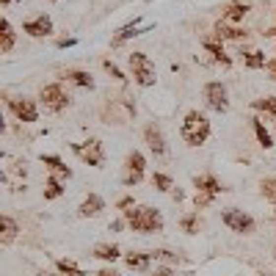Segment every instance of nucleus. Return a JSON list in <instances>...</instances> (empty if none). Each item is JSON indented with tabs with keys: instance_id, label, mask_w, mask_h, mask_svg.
<instances>
[{
	"instance_id": "1",
	"label": "nucleus",
	"mask_w": 276,
	"mask_h": 276,
	"mask_svg": "<svg viewBox=\"0 0 276 276\" xmlns=\"http://www.w3.org/2000/svg\"><path fill=\"white\" fill-rule=\"evenodd\" d=\"M124 221L130 224V229H136V232H163V215L155 210V207H146V205H138L133 207V210H127L124 213Z\"/></svg>"
},
{
	"instance_id": "2",
	"label": "nucleus",
	"mask_w": 276,
	"mask_h": 276,
	"mask_svg": "<svg viewBox=\"0 0 276 276\" xmlns=\"http://www.w3.org/2000/svg\"><path fill=\"white\" fill-rule=\"evenodd\" d=\"M179 136L188 146H202L210 138V122H207L205 113L199 110H188L185 119H182V127H179Z\"/></svg>"
},
{
	"instance_id": "3",
	"label": "nucleus",
	"mask_w": 276,
	"mask_h": 276,
	"mask_svg": "<svg viewBox=\"0 0 276 276\" xmlns=\"http://www.w3.org/2000/svg\"><path fill=\"white\" fill-rule=\"evenodd\" d=\"M127 61H130L133 77H136L138 86H144V89L155 86V80H158V72H155V64H152L149 55H146V53H130V55H127Z\"/></svg>"
},
{
	"instance_id": "4",
	"label": "nucleus",
	"mask_w": 276,
	"mask_h": 276,
	"mask_svg": "<svg viewBox=\"0 0 276 276\" xmlns=\"http://www.w3.org/2000/svg\"><path fill=\"white\" fill-rule=\"evenodd\" d=\"M72 152H75L86 166H103V160H105V149H103V141H100V138H89V141H83V144H72Z\"/></svg>"
},
{
	"instance_id": "5",
	"label": "nucleus",
	"mask_w": 276,
	"mask_h": 276,
	"mask_svg": "<svg viewBox=\"0 0 276 276\" xmlns=\"http://www.w3.org/2000/svg\"><path fill=\"white\" fill-rule=\"evenodd\" d=\"M39 100L50 113H58V110H64L69 105V94L61 89V83H50V86H44L41 94H39Z\"/></svg>"
},
{
	"instance_id": "6",
	"label": "nucleus",
	"mask_w": 276,
	"mask_h": 276,
	"mask_svg": "<svg viewBox=\"0 0 276 276\" xmlns=\"http://www.w3.org/2000/svg\"><path fill=\"white\" fill-rule=\"evenodd\" d=\"M221 218H224V224H227L232 232H241V235L254 232V218H251L248 213H243V210H235V207H229V210H224V213H221Z\"/></svg>"
},
{
	"instance_id": "7",
	"label": "nucleus",
	"mask_w": 276,
	"mask_h": 276,
	"mask_svg": "<svg viewBox=\"0 0 276 276\" xmlns=\"http://www.w3.org/2000/svg\"><path fill=\"white\" fill-rule=\"evenodd\" d=\"M205 100H207V105H210L213 110H218V113H227V110H229L227 86L218 83V80H213V83H207V86H205Z\"/></svg>"
},
{
	"instance_id": "8",
	"label": "nucleus",
	"mask_w": 276,
	"mask_h": 276,
	"mask_svg": "<svg viewBox=\"0 0 276 276\" xmlns=\"http://www.w3.org/2000/svg\"><path fill=\"white\" fill-rule=\"evenodd\" d=\"M124 166H127V174H124L122 182H124L127 188L138 185V182L144 179V169H146L144 155H141V152H130V155H127V160H124Z\"/></svg>"
},
{
	"instance_id": "9",
	"label": "nucleus",
	"mask_w": 276,
	"mask_h": 276,
	"mask_svg": "<svg viewBox=\"0 0 276 276\" xmlns=\"http://www.w3.org/2000/svg\"><path fill=\"white\" fill-rule=\"evenodd\" d=\"M8 108H11V113L20 122L31 124L39 119V108H36V103L31 100V97H17V100H8Z\"/></svg>"
},
{
	"instance_id": "10",
	"label": "nucleus",
	"mask_w": 276,
	"mask_h": 276,
	"mask_svg": "<svg viewBox=\"0 0 276 276\" xmlns=\"http://www.w3.org/2000/svg\"><path fill=\"white\" fill-rule=\"evenodd\" d=\"M149 28H155V25H141V20L127 22V25H122V28L116 31V36L110 39V47H122L127 39H136V36H141L144 31H149Z\"/></svg>"
},
{
	"instance_id": "11",
	"label": "nucleus",
	"mask_w": 276,
	"mask_h": 276,
	"mask_svg": "<svg viewBox=\"0 0 276 276\" xmlns=\"http://www.w3.org/2000/svg\"><path fill=\"white\" fill-rule=\"evenodd\" d=\"M248 11H251V3H248V0H235V3L221 8V22L238 25V22H243V17H246Z\"/></svg>"
},
{
	"instance_id": "12",
	"label": "nucleus",
	"mask_w": 276,
	"mask_h": 276,
	"mask_svg": "<svg viewBox=\"0 0 276 276\" xmlns=\"http://www.w3.org/2000/svg\"><path fill=\"white\" fill-rule=\"evenodd\" d=\"M144 141L149 144V149L155 152V155H166V138H163V130H160V124H146L144 127Z\"/></svg>"
},
{
	"instance_id": "13",
	"label": "nucleus",
	"mask_w": 276,
	"mask_h": 276,
	"mask_svg": "<svg viewBox=\"0 0 276 276\" xmlns=\"http://www.w3.org/2000/svg\"><path fill=\"white\" fill-rule=\"evenodd\" d=\"M22 31H25V34H31V36H36V39H41V36H50V34H53V20H50L47 14H41V17H36V20L25 22V25H22Z\"/></svg>"
},
{
	"instance_id": "14",
	"label": "nucleus",
	"mask_w": 276,
	"mask_h": 276,
	"mask_svg": "<svg viewBox=\"0 0 276 276\" xmlns=\"http://www.w3.org/2000/svg\"><path fill=\"white\" fill-rule=\"evenodd\" d=\"M77 210H80L83 218H94V215H100V213L105 210V202H103V196H97V193H89V196L80 202V207H77Z\"/></svg>"
},
{
	"instance_id": "15",
	"label": "nucleus",
	"mask_w": 276,
	"mask_h": 276,
	"mask_svg": "<svg viewBox=\"0 0 276 276\" xmlns=\"http://www.w3.org/2000/svg\"><path fill=\"white\" fill-rule=\"evenodd\" d=\"M193 185L199 193H210V196H218L221 191H227V188H221V182L213 177V174H202V177H193Z\"/></svg>"
},
{
	"instance_id": "16",
	"label": "nucleus",
	"mask_w": 276,
	"mask_h": 276,
	"mask_svg": "<svg viewBox=\"0 0 276 276\" xmlns=\"http://www.w3.org/2000/svg\"><path fill=\"white\" fill-rule=\"evenodd\" d=\"M246 36H248V31L235 28V25H229V22H218V25H215V39L218 41H224V39H246Z\"/></svg>"
},
{
	"instance_id": "17",
	"label": "nucleus",
	"mask_w": 276,
	"mask_h": 276,
	"mask_svg": "<svg viewBox=\"0 0 276 276\" xmlns=\"http://www.w3.org/2000/svg\"><path fill=\"white\" fill-rule=\"evenodd\" d=\"M17 232H20L17 221H14L11 215H3V218H0V243H3V246H8V243L17 238Z\"/></svg>"
},
{
	"instance_id": "18",
	"label": "nucleus",
	"mask_w": 276,
	"mask_h": 276,
	"mask_svg": "<svg viewBox=\"0 0 276 276\" xmlns=\"http://www.w3.org/2000/svg\"><path fill=\"white\" fill-rule=\"evenodd\" d=\"M149 260H152V251H133V254L124 257L127 268H133V271H146L149 268Z\"/></svg>"
},
{
	"instance_id": "19",
	"label": "nucleus",
	"mask_w": 276,
	"mask_h": 276,
	"mask_svg": "<svg viewBox=\"0 0 276 276\" xmlns=\"http://www.w3.org/2000/svg\"><path fill=\"white\" fill-rule=\"evenodd\" d=\"M41 163L44 166H50V172H55V174H61V177H72V169H69L67 163H64L58 155H41Z\"/></svg>"
},
{
	"instance_id": "20",
	"label": "nucleus",
	"mask_w": 276,
	"mask_h": 276,
	"mask_svg": "<svg viewBox=\"0 0 276 276\" xmlns=\"http://www.w3.org/2000/svg\"><path fill=\"white\" fill-rule=\"evenodd\" d=\"M14 47V28L8 20H0V53H8Z\"/></svg>"
},
{
	"instance_id": "21",
	"label": "nucleus",
	"mask_w": 276,
	"mask_h": 276,
	"mask_svg": "<svg viewBox=\"0 0 276 276\" xmlns=\"http://www.w3.org/2000/svg\"><path fill=\"white\" fill-rule=\"evenodd\" d=\"M251 127H254L257 141H260V146H262V149H271V146H274V138H271V133L265 130V124H262V119L251 116Z\"/></svg>"
},
{
	"instance_id": "22",
	"label": "nucleus",
	"mask_w": 276,
	"mask_h": 276,
	"mask_svg": "<svg viewBox=\"0 0 276 276\" xmlns=\"http://www.w3.org/2000/svg\"><path fill=\"white\" fill-rule=\"evenodd\" d=\"M205 50H207L210 55H213L215 61L224 64V67H229V64H232V58H229V55L224 53V47L218 44V39H207V41H205Z\"/></svg>"
},
{
	"instance_id": "23",
	"label": "nucleus",
	"mask_w": 276,
	"mask_h": 276,
	"mask_svg": "<svg viewBox=\"0 0 276 276\" xmlns=\"http://www.w3.org/2000/svg\"><path fill=\"white\" fill-rule=\"evenodd\" d=\"M67 80H72L75 86H83V89H94V77L89 72H80V69H69Z\"/></svg>"
},
{
	"instance_id": "24",
	"label": "nucleus",
	"mask_w": 276,
	"mask_h": 276,
	"mask_svg": "<svg viewBox=\"0 0 276 276\" xmlns=\"http://www.w3.org/2000/svg\"><path fill=\"white\" fill-rule=\"evenodd\" d=\"M94 257H100V260L105 262H113L122 257V251H119V246H108V243H100V246L94 248Z\"/></svg>"
},
{
	"instance_id": "25",
	"label": "nucleus",
	"mask_w": 276,
	"mask_h": 276,
	"mask_svg": "<svg viewBox=\"0 0 276 276\" xmlns=\"http://www.w3.org/2000/svg\"><path fill=\"white\" fill-rule=\"evenodd\" d=\"M243 64H246L248 69H265L268 67V61H265V53H260V50H251V53L243 55Z\"/></svg>"
},
{
	"instance_id": "26",
	"label": "nucleus",
	"mask_w": 276,
	"mask_h": 276,
	"mask_svg": "<svg viewBox=\"0 0 276 276\" xmlns=\"http://www.w3.org/2000/svg\"><path fill=\"white\" fill-rule=\"evenodd\" d=\"M251 108L262 110V113H268V116H276V97H262V100H254Z\"/></svg>"
},
{
	"instance_id": "27",
	"label": "nucleus",
	"mask_w": 276,
	"mask_h": 276,
	"mask_svg": "<svg viewBox=\"0 0 276 276\" xmlns=\"http://www.w3.org/2000/svg\"><path fill=\"white\" fill-rule=\"evenodd\" d=\"M179 227L185 229L188 235H196V232H199V227H202V221H199V215H196V213H188V215L179 218Z\"/></svg>"
},
{
	"instance_id": "28",
	"label": "nucleus",
	"mask_w": 276,
	"mask_h": 276,
	"mask_svg": "<svg viewBox=\"0 0 276 276\" xmlns=\"http://www.w3.org/2000/svg\"><path fill=\"white\" fill-rule=\"evenodd\" d=\"M152 185L158 188V191H163V193H172L174 191V182H172V177L169 174H152Z\"/></svg>"
},
{
	"instance_id": "29",
	"label": "nucleus",
	"mask_w": 276,
	"mask_h": 276,
	"mask_svg": "<svg viewBox=\"0 0 276 276\" xmlns=\"http://www.w3.org/2000/svg\"><path fill=\"white\" fill-rule=\"evenodd\" d=\"M64 193V185L58 177H47V188H44V199H58Z\"/></svg>"
},
{
	"instance_id": "30",
	"label": "nucleus",
	"mask_w": 276,
	"mask_h": 276,
	"mask_svg": "<svg viewBox=\"0 0 276 276\" xmlns=\"http://www.w3.org/2000/svg\"><path fill=\"white\" fill-rule=\"evenodd\" d=\"M55 268L61 271L64 276H83V271L77 268L75 262H69V260H58V262H55Z\"/></svg>"
},
{
	"instance_id": "31",
	"label": "nucleus",
	"mask_w": 276,
	"mask_h": 276,
	"mask_svg": "<svg viewBox=\"0 0 276 276\" xmlns=\"http://www.w3.org/2000/svg\"><path fill=\"white\" fill-rule=\"evenodd\" d=\"M152 260H160V262H169V265H177L179 257L174 254V251H169V248H158V251H152Z\"/></svg>"
},
{
	"instance_id": "32",
	"label": "nucleus",
	"mask_w": 276,
	"mask_h": 276,
	"mask_svg": "<svg viewBox=\"0 0 276 276\" xmlns=\"http://www.w3.org/2000/svg\"><path fill=\"white\" fill-rule=\"evenodd\" d=\"M260 191L265 199H276V179H262L260 182Z\"/></svg>"
},
{
	"instance_id": "33",
	"label": "nucleus",
	"mask_w": 276,
	"mask_h": 276,
	"mask_svg": "<svg viewBox=\"0 0 276 276\" xmlns=\"http://www.w3.org/2000/svg\"><path fill=\"white\" fill-rule=\"evenodd\" d=\"M213 199H215V196H210V193H199V191H196V196H193V205H196V210H202V207H207Z\"/></svg>"
},
{
	"instance_id": "34",
	"label": "nucleus",
	"mask_w": 276,
	"mask_h": 276,
	"mask_svg": "<svg viewBox=\"0 0 276 276\" xmlns=\"http://www.w3.org/2000/svg\"><path fill=\"white\" fill-rule=\"evenodd\" d=\"M103 67H105V72H110V77H116V80H127V77L122 75V69H119L116 64H110V61H103Z\"/></svg>"
},
{
	"instance_id": "35",
	"label": "nucleus",
	"mask_w": 276,
	"mask_h": 276,
	"mask_svg": "<svg viewBox=\"0 0 276 276\" xmlns=\"http://www.w3.org/2000/svg\"><path fill=\"white\" fill-rule=\"evenodd\" d=\"M116 207L122 210V213H127V210H133V207H136V202H133V196H122V199L116 202Z\"/></svg>"
},
{
	"instance_id": "36",
	"label": "nucleus",
	"mask_w": 276,
	"mask_h": 276,
	"mask_svg": "<svg viewBox=\"0 0 276 276\" xmlns=\"http://www.w3.org/2000/svg\"><path fill=\"white\" fill-rule=\"evenodd\" d=\"M77 44V39H72V36H69V39H58V50H67V47H75Z\"/></svg>"
},
{
	"instance_id": "37",
	"label": "nucleus",
	"mask_w": 276,
	"mask_h": 276,
	"mask_svg": "<svg viewBox=\"0 0 276 276\" xmlns=\"http://www.w3.org/2000/svg\"><path fill=\"white\" fill-rule=\"evenodd\" d=\"M265 69H268V75L276 80V58H271V61H268V67H265Z\"/></svg>"
},
{
	"instance_id": "38",
	"label": "nucleus",
	"mask_w": 276,
	"mask_h": 276,
	"mask_svg": "<svg viewBox=\"0 0 276 276\" xmlns=\"http://www.w3.org/2000/svg\"><path fill=\"white\" fill-rule=\"evenodd\" d=\"M152 276H174V271L172 268H160V271H155Z\"/></svg>"
},
{
	"instance_id": "39",
	"label": "nucleus",
	"mask_w": 276,
	"mask_h": 276,
	"mask_svg": "<svg viewBox=\"0 0 276 276\" xmlns=\"http://www.w3.org/2000/svg\"><path fill=\"white\" fill-rule=\"evenodd\" d=\"M124 224H127V221H113V224H110V229H113V232H119V229H124Z\"/></svg>"
},
{
	"instance_id": "40",
	"label": "nucleus",
	"mask_w": 276,
	"mask_h": 276,
	"mask_svg": "<svg viewBox=\"0 0 276 276\" xmlns=\"http://www.w3.org/2000/svg\"><path fill=\"white\" fill-rule=\"evenodd\" d=\"M97 276H119V274H116V271H110V268H103Z\"/></svg>"
},
{
	"instance_id": "41",
	"label": "nucleus",
	"mask_w": 276,
	"mask_h": 276,
	"mask_svg": "<svg viewBox=\"0 0 276 276\" xmlns=\"http://www.w3.org/2000/svg\"><path fill=\"white\" fill-rule=\"evenodd\" d=\"M172 196H174L177 202H182V191H179V188H174V191H172Z\"/></svg>"
},
{
	"instance_id": "42",
	"label": "nucleus",
	"mask_w": 276,
	"mask_h": 276,
	"mask_svg": "<svg viewBox=\"0 0 276 276\" xmlns=\"http://www.w3.org/2000/svg\"><path fill=\"white\" fill-rule=\"evenodd\" d=\"M0 3H3V6H8V3H14V0H0Z\"/></svg>"
},
{
	"instance_id": "43",
	"label": "nucleus",
	"mask_w": 276,
	"mask_h": 276,
	"mask_svg": "<svg viewBox=\"0 0 276 276\" xmlns=\"http://www.w3.org/2000/svg\"><path fill=\"white\" fill-rule=\"evenodd\" d=\"M44 276H47V274H44Z\"/></svg>"
}]
</instances>
